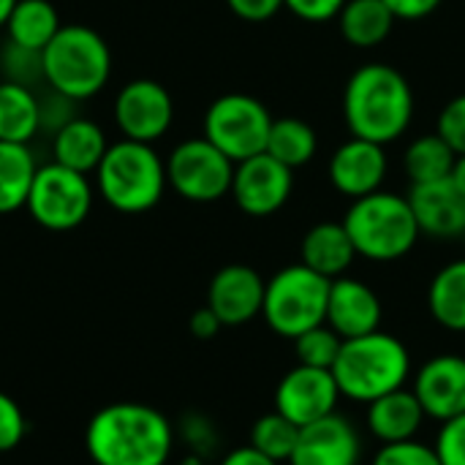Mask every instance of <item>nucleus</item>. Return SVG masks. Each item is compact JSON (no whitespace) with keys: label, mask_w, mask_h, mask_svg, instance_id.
Listing matches in <instances>:
<instances>
[{"label":"nucleus","mask_w":465,"mask_h":465,"mask_svg":"<svg viewBox=\"0 0 465 465\" xmlns=\"http://www.w3.org/2000/svg\"><path fill=\"white\" fill-rule=\"evenodd\" d=\"M84 447L95 465H166L174 425L147 403H109L87 422Z\"/></svg>","instance_id":"nucleus-1"},{"label":"nucleus","mask_w":465,"mask_h":465,"mask_svg":"<svg viewBox=\"0 0 465 465\" xmlns=\"http://www.w3.org/2000/svg\"><path fill=\"white\" fill-rule=\"evenodd\" d=\"M343 120L351 136L376 144L401 139L414 120V90L409 79L387 63L357 68L343 90Z\"/></svg>","instance_id":"nucleus-2"},{"label":"nucleus","mask_w":465,"mask_h":465,"mask_svg":"<svg viewBox=\"0 0 465 465\" xmlns=\"http://www.w3.org/2000/svg\"><path fill=\"white\" fill-rule=\"evenodd\" d=\"M332 376L343 398L368 406L409 384L411 354L401 338L376 330L371 335L343 341Z\"/></svg>","instance_id":"nucleus-3"},{"label":"nucleus","mask_w":465,"mask_h":465,"mask_svg":"<svg viewBox=\"0 0 465 465\" xmlns=\"http://www.w3.org/2000/svg\"><path fill=\"white\" fill-rule=\"evenodd\" d=\"M95 174L98 196L125 215H139L153 210L169 185L166 161L155 153L153 144L120 139L109 144Z\"/></svg>","instance_id":"nucleus-4"},{"label":"nucleus","mask_w":465,"mask_h":465,"mask_svg":"<svg viewBox=\"0 0 465 465\" xmlns=\"http://www.w3.org/2000/svg\"><path fill=\"white\" fill-rule=\"evenodd\" d=\"M41 57L44 84L76 104L98 95L112 76V49L87 25H63Z\"/></svg>","instance_id":"nucleus-5"},{"label":"nucleus","mask_w":465,"mask_h":465,"mask_svg":"<svg viewBox=\"0 0 465 465\" xmlns=\"http://www.w3.org/2000/svg\"><path fill=\"white\" fill-rule=\"evenodd\" d=\"M343 226L357 248V256L371 262H398L409 256L422 237L409 199L392 191H376L354 199Z\"/></svg>","instance_id":"nucleus-6"},{"label":"nucleus","mask_w":465,"mask_h":465,"mask_svg":"<svg viewBox=\"0 0 465 465\" xmlns=\"http://www.w3.org/2000/svg\"><path fill=\"white\" fill-rule=\"evenodd\" d=\"M330 283L332 281L313 272L302 262L278 270L267 281L262 319L275 335L289 341L300 338L327 322Z\"/></svg>","instance_id":"nucleus-7"},{"label":"nucleus","mask_w":465,"mask_h":465,"mask_svg":"<svg viewBox=\"0 0 465 465\" xmlns=\"http://www.w3.org/2000/svg\"><path fill=\"white\" fill-rule=\"evenodd\" d=\"M93 202L95 185L90 183V177L52 161L38 166L25 210L41 229L71 232L87 221Z\"/></svg>","instance_id":"nucleus-8"},{"label":"nucleus","mask_w":465,"mask_h":465,"mask_svg":"<svg viewBox=\"0 0 465 465\" xmlns=\"http://www.w3.org/2000/svg\"><path fill=\"white\" fill-rule=\"evenodd\" d=\"M272 128L270 109L245 93H226L204 112V139L213 142L234 163L267 150Z\"/></svg>","instance_id":"nucleus-9"},{"label":"nucleus","mask_w":465,"mask_h":465,"mask_svg":"<svg viewBox=\"0 0 465 465\" xmlns=\"http://www.w3.org/2000/svg\"><path fill=\"white\" fill-rule=\"evenodd\" d=\"M234 161L226 158L204 136L180 142L166 158V180L177 196L196 204H210L232 191Z\"/></svg>","instance_id":"nucleus-10"},{"label":"nucleus","mask_w":465,"mask_h":465,"mask_svg":"<svg viewBox=\"0 0 465 465\" xmlns=\"http://www.w3.org/2000/svg\"><path fill=\"white\" fill-rule=\"evenodd\" d=\"M174 120V101L155 79H134L114 95V125L123 139L153 144Z\"/></svg>","instance_id":"nucleus-11"},{"label":"nucleus","mask_w":465,"mask_h":465,"mask_svg":"<svg viewBox=\"0 0 465 465\" xmlns=\"http://www.w3.org/2000/svg\"><path fill=\"white\" fill-rule=\"evenodd\" d=\"M341 398L343 395L332 371L308 368L297 362V368L283 373L275 387V411H281L297 428H305L335 414Z\"/></svg>","instance_id":"nucleus-12"},{"label":"nucleus","mask_w":465,"mask_h":465,"mask_svg":"<svg viewBox=\"0 0 465 465\" xmlns=\"http://www.w3.org/2000/svg\"><path fill=\"white\" fill-rule=\"evenodd\" d=\"M294 191V172L275 161L270 153H259L234 166L232 196L245 215L267 218L278 213Z\"/></svg>","instance_id":"nucleus-13"},{"label":"nucleus","mask_w":465,"mask_h":465,"mask_svg":"<svg viewBox=\"0 0 465 465\" xmlns=\"http://www.w3.org/2000/svg\"><path fill=\"white\" fill-rule=\"evenodd\" d=\"M267 281L248 264L221 267L207 289V308L223 327H240L262 316Z\"/></svg>","instance_id":"nucleus-14"},{"label":"nucleus","mask_w":465,"mask_h":465,"mask_svg":"<svg viewBox=\"0 0 465 465\" xmlns=\"http://www.w3.org/2000/svg\"><path fill=\"white\" fill-rule=\"evenodd\" d=\"M428 420L447 422L465 414V357L463 354H436L430 357L411 381Z\"/></svg>","instance_id":"nucleus-15"},{"label":"nucleus","mask_w":465,"mask_h":465,"mask_svg":"<svg viewBox=\"0 0 465 465\" xmlns=\"http://www.w3.org/2000/svg\"><path fill=\"white\" fill-rule=\"evenodd\" d=\"M362 439L351 420L330 414L313 425L300 428L297 447L289 458L292 465H360Z\"/></svg>","instance_id":"nucleus-16"},{"label":"nucleus","mask_w":465,"mask_h":465,"mask_svg":"<svg viewBox=\"0 0 465 465\" xmlns=\"http://www.w3.org/2000/svg\"><path fill=\"white\" fill-rule=\"evenodd\" d=\"M387 172H390V161L384 144L360 136L343 142L330 158V183L351 202L381 191Z\"/></svg>","instance_id":"nucleus-17"},{"label":"nucleus","mask_w":465,"mask_h":465,"mask_svg":"<svg viewBox=\"0 0 465 465\" xmlns=\"http://www.w3.org/2000/svg\"><path fill=\"white\" fill-rule=\"evenodd\" d=\"M384 308L379 294L357 281V278H335L330 283V300H327V322L343 341L362 338L376 330H381Z\"/></svg>","instance_id":"nucleus-18"},{"label":"nucleus","mask_w":465,"mask_h":465,"mask_svg":"<svg viewBox=\"0 0 465 465\" xmlns=\"http://www.w3.org/2000/svg\"><path fill=\"white\" fill-rule=\"evenodd\" d=\"M409 204L422 234L433 240H460L465 232V196L452 180L417 183L409 191Z\"/></svg>","instance_id":"nucleus-19"},{"label":"nucleus","mask_w":465,"mask_h":465,"mask_svg":"<svg viewBox=\"0 0 465 465\" xmlns=\"http://www.w3.org/2000/svg\"><path fill=\"white\" fill-rule=\"evenodd\" d=\"M425 420H428V414H425L420 398L414 395V390H409V387H401L390 395L376 398L373 403H368V414H365L368 433L381 444H398V441L417 439Z\"/></svg>","instance_id":"nucleus-20"},{"label":"nucleus","mask_w":465,"mask_h":465,"mask_svg":"<svg viewBox=\"0 0 465 465\" xmlns=\"http://www.w3.org/2000/svg\"><path fill=\"white\" fill-rule=\"evenodd\" d=\"M357 259V248L343 223L324 221L305 232L300 245V262L327 281L343 278Z\"/></svg>","instance_id":"nucleus-21"},{"label":"nucleus","mask_w":465,"mask_h":465,"mask_svg":"<svg viewBox=\"0 0 465 465\" xmlns=\"http://www.w3.org/2000/svg\"><path fill=\"white\" fill-rule=\"evenodd\" d=\"M106 150L109 142L104 128L87 117H74L57 134H52V161L82 174H93Z\"/></svg>","instance_id":"nucleus-22"},{"label":"nucleus","mask_w":465,"mask_h":465,"mask_svg":"<svg viewBox=\"0 0 465 465\" xmlns=\"http://www.w3.org/2000/svg\"><path fill=\"white\" fill-rule=\"evenodd\" d=\"M41 131V101L33 87L0 79V142L30 144Z\"/></svg>","instance_id":"nucleus-23"},{"label":"nucleus","mask_w":465,"mask_h":465,"mask_svg":"<svg viewBox=\"0 0 465 465\" xmlns=\"http://www.w3.org/2000/svg\"><path fill=\"white\" fill-rule=\"evenodd\" d=\"M395 14L384 0H346L338 14V27L346 44L357 49L379 46L395 25Z\"/></svg>","instance_id":"nucleus-24"},{"label":"nucleus","mask_w":465,"mask_h":465,"mask_svg":"<svg viewBox=\"0 0 465 465\" xmlns=\"http://www.w3.org/2000/svg\"><path fill=\"white\" fill-rule=\"evenodd\" d=\"M428 311L450 332H465V256L444 264L428 286Z\"/></svg>","instance_id":"nucleus-25"},{"label":"nucleus","mask_w":465,"mask_h":465,"mask_svg":"<svg viewBox=\"0 0 465 465\" xmlns=\"http://www.w3.org/2000/svg\"><path fill=\"white\" fill-rule=\"evenodd\" d=\"M60 27V14L49 0H16L3 30L8 41L44 52V46L57 35Z\"/></svg>","instance_id":"nucleus-26"},{"label":"nucleus","mask_w":465,"mask_h":465,"mask_svg":"<svg viewBox=\"0 0 465 465\" xmlns=\"http://www.w3.org/2000/svg\"><path fill=\"white\" fill-rule=\"evenodd\" d=\"M35 172L38 163L30 144L0 142V215L25 210Z\"/></svg>","instance_id":"nucleus-27"},{"label":"nucleus","mask_w":465,"mask_h":465,"mask_svg":"<svg viewBox=\"0 0 465 465\" xmlns=\"http://www.w3.org/2000/svg\"><path fill=\"white\" fill-rule=\"evenodd\" d=\"M316 147H319V139H316L313 125H308L300 117H281V120H272L264 153H270L275 161H281L283 166L294 172L316 155Z\"/></svg>","instance_id":"nucleus-28"},{"label":"nucleus","mask_w":465,"mask_h":465,"mask_svg":"<svg viewBox=\"0 0 465 465\" xmlns=\"http://www.w3.org/2000/svg\"><path fill=\"white\" fill-rule=\"evenodd\" d=\"M458 153L439 136V134H428L420 136L409 144L403 166L406 174L411 180V185L417 183H436V180H447L452 166H455Z\"/></svg>","instance_id":"nucleus-29"},{"label":"nucleus","mask_w":465,"mask_h":465,"mask_svg":"<svg viewBox=\"0 0 465 465\" xmlns=\"http://www.w3.org/2000/svg\"><path fill=\"white\" fill-rule=\"evenodd\" d=\"M297 439H300V428L292 420H286L281 411H270L259 417L251 428V447L272 458L275 463H289Z\"/></svg>","instance_id":"nucleus-30"},{"label":"nucleus","mask_w":465,"mask_h":465,"mask_svg":"<svg viewBox=\"0 0 465 465\" xmlns=\"http://www.w3.org/2000/svg\"><path fill=\"white\" fill-rule=\"evenodd\" d=\"M343 338L330 327V324H319L308 332H302L300 338H294V354L300 365L308 368H322V371H332L338 354H341Z\"/></svg>","instance_id":"nucleus-31"},{"label":"nucleus","mask_w":465,"mask_h":465,"mask_svg":"<svg viewBox=\"0 0 465 465\" xmlns=\"http://www.w3.org/2000/svg\"><path fill=\"white\" fill-rule=\"evenodd\" d=\"M0 74L8 82L35 90L44 82V57L38 49H27L5 38V44L0 46Z\"/></svg>","instance_id":"nucleus-32"},{"label":"nucleus","mask_w":465,"mask_h":465,"mask_svg":"<svg viewBox=\"0 0 465 465\" xmlns=\"http://www.w3.org/2000/svg\"><path fill=\"white\" fill-rule=\"evenodd\" d=\"M371 465H441V460L430 444L411 439L398 444H381Z\"/></svg>","instance_id":"nucleus-33"},{"label":"nucleus","mask_w":465,"mask_h":465,"mask_svg":"<svg viewBox=\"0 0 465 465\" xmlns=\"http://www.w3.org/2000/svg\"><path fill=\"white\" fill-rule=\"evenodd\" d=\"M433 450L441 465H465V414L441 422Z\"/></svg>","instance_id":"nucleus-34"},{"label":"nucleus","mask_w":465,"mask_h":465,"mask_svg":"<svg viewBox=\"0 0 465 465\" xmlns=\"http://www.w3.org/2000/svg\"><path fill=\"white\" fill-rule=\"evenodd\" d=\"M27 433V420L19 409V403L0 392V455L14 452Z\"/></svg>","instance_id":"nucleus-35"},{"label":"nucleus","mask_w":465,"mask_h":465,"mask_svg":"<svg viewBox=\"0 0 465 465\" xmlns=\"http://www.w3.org/2000/svg\"><path fill=\"white\" fill-rule=\"evenodd\" d=\"M180 436H183L185 447L202 458H207L218 444V430L204 414H185L180 420Z\"/></svg>","instance_id":"nucleus-36"},{"label":"nucleus","mask_w":465,"mask_h":465,"mask_svg":"<svg viewBox=\"0 0 465 465\" xmlns=\"http://www.w3.org/2000/svg\"><path fill=\"white\" fill-rule=\"evenodd\" d=\"M436 134L458 153L465 155V93L452 98L441 114H439V125H436Z\"/></svg>","instance_id":"nucleus-37"},{"label":"nucleus","mask_w":465,"mask_h":465,"mask_svg":"<svg viewBox=\"0 0 465 465\" xmlns=\"http://www.w3.org/2000/svg\"><path fill=\"white\" fill-rule=\"evenodd\" d=\"M38 101H41V131H46V134H57L65 123L79 117L74 109L76 101H71L54 90H46L44 95H38Z\"/></svg>","instance_id":"nucleus-38"},{"label":"nucleus","mask_w":465,"mask_h":465,"mask_svg":"<svg viewBox=\"0 0 465 465\" xmlns=\"http://www.w3.org/2000/svg\"><path fill=\"white\" fill-rule=\"evenodd\" d=\"M283 5L305 22H330L338 19L346 0H283Z\"/></svg>","instance_id":"nucleus-39"},{"label":"nucleus","mask_w":465,"mask_h":465,"mask_svg":"<svg viewBox=\"0 0 465 465\" xmlns=\"http://www.w3.org/2000/svg\"><path fill=\"white\" fill-rule=\"evenodd\" d=\"M226 5L245 22H267L283 8V0H226Z\"/></svg>","instance_id":"nucleus-40"},{"label":"nucleus","mask_w":465,"mask_h":465,"mask_svg":"<svg viewBox=\"0 0 465 465\" xmlns=\"http://www.w3.org/2000/svg\"><path fill=\"white\" fill-rule=\"evenodd\" d=\"M398 19H425L430 16L444 0H384Z\"/></svg>","instance_id":"nucleus-41"},{"label":"nucleus","mask_w":465,"mask_h":465,"mask_svg":"<svg viewBox=\"0 0 465 465\" xmlns=\"http://www.w3.org/2000/svg\"><path fill=\"white\" fill-rule=\"evenodd\" d=\"M188 327H191V335H193V338H199V341H213V338L223 330L221 319H218L207 305H204V308H199V311H193V316H191Z\"/></svg>","instance_id":"nucleus-42"},{"label":"nucleus","mask_w":465,"mask_h":465,"mask_svg":"<svg viewBox=\"0 0 465 465\" xmlns=\"http://www.w3.org/2000/svg\"><path fill=\"white\" fill-rule=\"evenodd\" d=\"M221 465H281L275 463L272 458H267V455H262L259 450H253L251 444L248 447H237V450H232Z\"/></svg>","instance_id":"nucleus-43"},{"label":"nucleus","mask_w":465,"mask_h":465,"mask_svg":"<svg viewBox=\"0 0 465 465\" xmlns=\"http://www.w3.org/2000/svg\"><path fill=\"white\" fill-rule=\"evenodd\" d=\"M450 180H452V185L465 196V155H458V158H455V166H452V172H450Z\"/></svg>","instance_id":"nucleus-44"},{"label":"nucleus","mask_w":465,"mask_h":465,"mask_svg":"<svg viewBox=\"0 0 465 465\" xmlns=\"http://www.w3.org/2000/svg\"><path fill=\"white\" fill-rule=\"evenodd\" d=\"M16 5V0H0V30L5 27V22H8V14H11V8Z\"/></svg>","instance_id":"nucleus-45"},{"label":"nucleus","mask_w":465,"mask_h":465,"mask_svg":"<svg viewBox=\"0 0 465 465\" xmlns=\"http://www.w3.org/2000/svg\"><path fill=\"white\" fill-rule=\"evenodd\" d=\"M180 465H207V463H204V458H202V455H196V452H188V455L180 460Z\"/></svg>","instance_id":"nucleus-46"},{"label":"nucleus","mask_w":465,"mask_h":465,"mask_svg":"<svg viewBox=\"0 0 465 465\" xmlns=\"http://www.w3.org/2000/svg\"><path fill=\"white\" fill-rule=\"evenodd\" d=\"M460 240H463V248H465V232H463V237H460Z\"/></svg>","instance_id":"nucleus-47"}]
</instances>
